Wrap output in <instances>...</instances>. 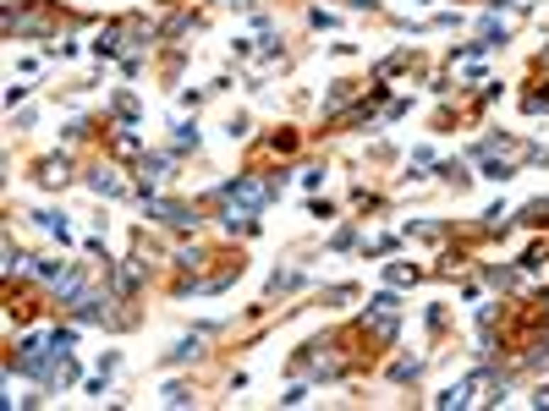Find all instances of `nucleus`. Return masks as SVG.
Listing matches in <instances>:
<instances>
[{"label":"nucleus","mask_w":549,"mask_h":411,"mask_svg":"<svg viewBox=\"0 0 549 411\" xmlns=\"http://www.w3.org/2000/svg\"><path fill=\"white\" fill-rule=\"evenodd\" d=\"M390 373H396V378H401V384H406V378H418V373H423V362H396V368H390Z\"/></svg>","instance_id":"obj_4"},{"label":"nucleus","mask_w":549,"mask_h":411,"mask_svg":"<svg viewBox=\"0 0 549 411\" xmlns=\"http://www.w3.org/2000/svg\"><path fill=\"white\" fill-rule=\"evenodd\" d=\"M39 176H44L50 186H61V181H66V176H61V159H44V164H39Z\"/></svg>","instance_id":"obj_2"},{"label":"nucleus","mask_w":549,"mask_h":411,"mask_svg":"<svg viewBox=\"0 0 549 411\" xmlns=\"http://www.w3.org/2000/svg\"><path fill=\"white\" fill-rule=\"evenodd\" d=\"M148 214H154V220H165V225H176V230L198 225V214H192L187 203H154V198H148Z\"/></svg>","instance_id":"obj_1"},{"label":"nucleus","mask_w":549,"mask_h":411,"mask_svg":"<svg viewBox=\"0 0 549 411\" xmlns=\"http://www.w3.org/2000/svg\"><path fill=\"white\" fill-rule=\"evenodd\" d=\"M198 351H204V340H182V346L170 351V356H176V362H192V356H198Z\"/></svg>","instance_id":"obj_3"}]
</instances>
